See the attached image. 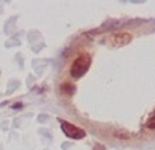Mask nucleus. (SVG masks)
<instances>
[{"label":"nucleus","instance_id":"nucleus-2","mask_svg":"<svg viewBox=\"0 0 155 150\" xmlns=\"http://www.w3.org/2000/svg\"><path fill=\"white\" fill-rule=\"evenodd\" d=\"M60 123H61V129L68 137L75 140H80L86 136V132L83 129L78 127L77 125L67 121H61Z\"/></svg>","mask_w":155,"mask_h":150},{"label":"nucleus","instance_id":"nucleus-3","mask_svg":"<svg viewBox=\"0 0 155 150\" xmlns=\"http://www.w3.org/2000/svg\"><path fill=\"white\" fill-rule=\"evenodd\" d=\"M131 35L129 33H116L108 38L110 44L112 47H122L129 44L131 41Z\"/></svg>","mask_w":155,"mask_h":150},{"label":"nucleus","instance_id":"nucleus-5","mask_svg":"<svg viewBox=\"0 0 155 150\" xmlns=\"http://www.w3.org/2000/svg\"><path fill=\"white\" fill-rule=\"evenodd\" d=\"M61 89L64 93L68 94H72L75 92V86L70 84H64L61 86Z\"/></svg>","mask_w":155,"mask_h":150},{"label":"nucleus","instance_id":"nucleus-1","mask_svg":"<svg viewBox=\"0 0 155 150\" xmlns=\"http://www.w3.org/2000/svg\"><path fill=\"white\" fill-rule=\"evenodd\" d=\"M91 64V58L88 53H84L78 57L72 63L70 68L71 76L79 79L87 73Z\"/></svg>","mask_w":155,"mask_h":150},{"label":"nucleus","instance_id":"nucleus-4","mask_svg":"<svg viewBox=\"0 0 155 150\" xmlns=\"http://www.w3.org/2000/svg\"><path fill=\"white\" fill-rule=\"evenodd\" d=\"M146 126H147V128L151 129V130H154L155 129V110L151 113V114L150 115V117L147 119Z\"/></svg>","mask_w":155,"mask_h":150}]
</instances>
